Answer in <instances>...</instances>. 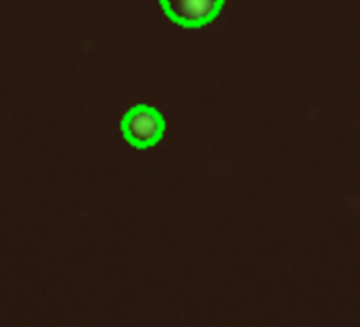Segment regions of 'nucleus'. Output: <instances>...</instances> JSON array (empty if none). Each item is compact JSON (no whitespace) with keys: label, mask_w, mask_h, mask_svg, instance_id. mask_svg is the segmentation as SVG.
Wrapping results in <instances>:
<instances>
[{"label":"nucleus","mask_w":360,"mask_h":327,"mask_svg":"<svg viewBox=\"0 0 360 327\" xmlns=\"http://www.w3.org/2000/svg\"><path fill=\"white\" fill-rule=\"evenodd\" d=\"M122 134L127 143L137 150L155 146L165 134V120L158 109L148 104H137L123 115Z\"/></svg>","instance_id":"f257e3e1"},{"label":"nucleus","mask_w":360,"mask_h":327,"mask_svg":"<svg viewBox=\"0 0 360 327\" xmlns=\"http://www.w3.org/2000/svg\"><path fill=\"white\" fill-rule=\"evenodd\" d=\"M225 0H160L169 20L186 28L210 25L224 9Z\"/></svg>","instance_id":"f03ea898"}]
</instances>
